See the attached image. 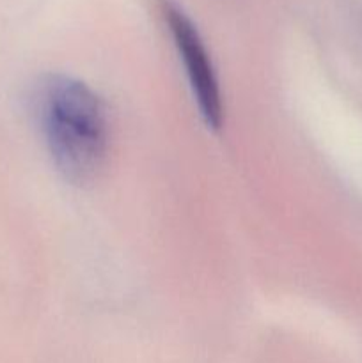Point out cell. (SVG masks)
I'll return each mask as SVG.
<instances>
[{"instance_id":"6da1fadb","label":"cell","mask_w":362,"mask_h":363,"mask_svg":"<svg viewBox=\"0 0 362 363\" xmlns=\"http://www.w3.org/2000/svg\"><path fill=\"white\" fill-rule=\"evenodd\" d=\"M35 116L57 170L75 184L94 181L110 149L105 101L77 78L48 74L35 92Z\"/></svg>"},{"instance_id":"7a4b0ae2","label":"cell","mask_w":362,"mask_h":363,"mask_svg":"<svg viewBox=\"0 0 362 363\" xmlns=\"http://www.w3.org/2000/svg\"><path fill=\"white\" fill-rule=\"evenodd\" d=\"M162 14L185 64V71L202 119L208 128L220 130L224 123L222 94H220L212 57L206 50L197 27L185 13L183 7L172 0H162Z\"/></svg>"}]
</instances>
